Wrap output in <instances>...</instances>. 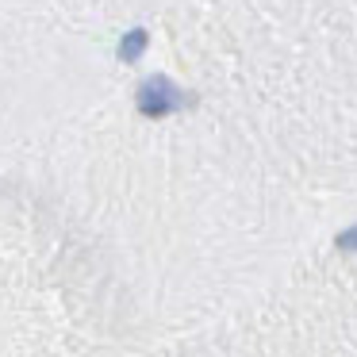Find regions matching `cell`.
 Returning a JSON list of instances; mask_svg holds the SVG:
<instances>
[{
	"label": "cell",
	"mask_w": 357,
	"mask_h": 357,
	"mask_svg": "<svg viewBox=\"0 0 357 357\" xmlns=\"http://www.w3.org/2000/svg\"><path fill=\"white\" fill-rule=\"evenodd\" d=\"M146 43H150V31L146 27H131V31H123V39H119V62H139L142 54H146Z\"/></svg>",
	"instance_id": "obj_2"
},
{
	"label": "cell",
	"mask_w": 357,
	"mask_h": 357,
	"mask_svg": "<svg viewBox=\"0 0 357 357\" xmlns=\"http://www.w3.org/2000/svg\"><path fill=\"white\" fill-rule=\"evenodd\" d=\"M334 246H338V250H346V254H357V223L334 234Z\"/></svg>",
	"instance_id": "obj_3"
},
{
	"label": "cell",
	"mask_w": 357,
	"mask_h": 357,
	"mask_svg": "<svg viewBox=\"0 0 357 357\" xmlns=\"http://www.w3.org/2000/svg\"><path fill=\"white\" fill-rule=\"evenodd\" d=\"M185 104H192V96H185V89L173 77H165V73L146 77L139 85V93H135V108L146 119H165V116H173V112H181Z\"/></svg>",
	"instance_id": "obj_1"
}]
</instances>
